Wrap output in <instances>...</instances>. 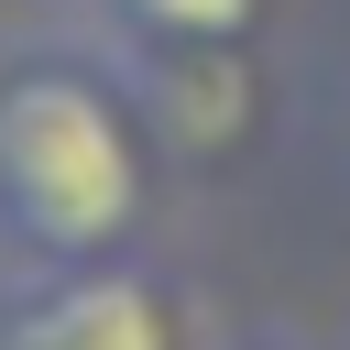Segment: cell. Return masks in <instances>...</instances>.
Segmentation results:
<instances>
[{
    "label": "cell",
    "mask_w": 350,
    "mask_h": 350,
    "mask_svg": "<svg viewBox=\"0 0 350 350\" xmlns=\"http://www.w3.org/2000/svg\"><path fill=\"white\" fill-rule=\"evenodd\" d=\"M153 219V131L120 55L33 44L0 66V273H66L142 252Z\"/></svg>",
    "instance_id": "cell-1"
},
{
    "label": "cell",
    "mask_w": 350,
    "mask_h": 350,
    "mask_svg": "<svg viewBox=\"0 0 350 350\" xmlns=\"http://www.w3.org/2000/svg\"><path fill=\"white\" fill-rule=\"evenodd\" d=\"M109 55H120V77L142 98L153 153H175V164H208L219 175L262 131V109H273L262 44H109Z\"/></svg>",
    "instance_id": "cell-3"
},
{
    "label": "cell",
    "mask_w": 350,
    "mask_h": 350,
    "mask_svg": "<svg viewBox=\"0 0 350 350\" xmlns=\"http://www.w3.org/2000/svg\"><path fill=\"white\" fill-rule=\"evenodd\" d=\"M273 0H98V44H262Z\"/></svg>",
    "instance_id": "cell-4"
},
{
    "label": "cell",
    "mask_w": 350,
    "mask_h": 350,
    "mask_svg": "<svg viewBox=\"0 0 350 350\" xmlns=\"http://www.w3.org/2000/svg\"><path fill=\"white\" fill-rule=\"evenodd\" d=\"M252 350H295V339H252Z\"/></svg>",
    "instance_id": "cell-5"
},
{
    "label": "cell",
    "mask_w": 350,
    "mask_h": 350,
    "mask_svg": "<svg viewBox=\"0 0 350 350\" xmlns=\"http://www.w3.org/2000/svg\"><path fill=\"white\" fill-rule=\"evenodd\" d=\"M0 350H208V317L164 262L120 252L66 273H0Z\"/></svg>",
    "instance_id": "cell-2"
}]
</instances>
